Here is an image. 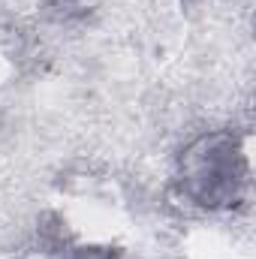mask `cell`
<instances>
[{
  "label": "cell",
  "mask_w": 256,
  "mask_h": 259,
  "mask_svg": "<svg viewBox=\"0 0 256 259\" xmlns=\"http://www.w3.org/2000/svg\"><path fill=\"white\" fill-rule=\"evenodd\" d=\"M184 193L208 211L235 208L247 193V157L232 133H208L190 142L178 160Z\"/></svg>",
  "instance_id": "1"
},
{
  "label": "cell",
  "mask_w": 256,
  "mask_h": 259,
  "mask_svg": "<svg viewBox=\"0 0 256 259\" xmlns=\"http://www.w3.org/2000/svg\"><path fill=\"white\" fill-rule=\"evenodd\" d=\"M72 259H121V253H115L109 247H84V250H78Z\"/></svg>",
  "instance_id": "2"
}]
</instances>
